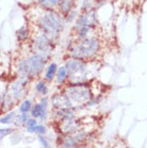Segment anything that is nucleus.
<instances>
[{"instance_id": "f257e3e1", "label": "nucleus", "mask_w": 147, "mask_h": 148, "mask_svg": "<svg viewBox=\"0 0 147 148\" xmlns=\"http://www.w3.org/2000/svg\"><path fill=\"white\" fill-rule=\"evenodd\" d=\"M38 10L39 14L33 15L34 17L31 18V24L57 42L66 25L65 17L57 10H44L39 5Z\"/></svg>"}, {"instance_id": "f03ea898", "label": "nucleus", "mask_w": 147, "mask_h": 148, "mask_svg": "<svg viewBox=\"0 0 147 148\" xmlns=\"http://www.w3.org/2000/svg\"><path fill=\"white\" fill-rule=\"evenodd\" d=\"M102 49V42L97 36L86 37L83 39H74L67 47L69 58L81 60H96L99 58Z\"/></svg>"}, {"instance_id": "7ed1b4c3", "label": "nucleus", "mask_w": 147, "mask_h": 148, "mask_svg": "<svg viewBox=\"0 0 147 148\" xmlns=\"http://www.w3.org/2000/svg\"><path fill=\"white\" fill-rule=\"evenodd\" d=\"M60 91L65 92L69 97V99L72 101L75 110L85 106L92 97L96 96L92 87L89 85V82L76 83V84L66 83L60 86Z\"/></svg>"}, {"instance_id": "20e7f679", "label": "nucleus", "mask_w": 147, "mask_h": 148, "mask_svg": "<svg viewBox=\"0 0 147 148\" xmlns=\"http://www.w3.org/2000/svg\"><path fill=\"white\" fill-rule=\"evenodd\" d=\"M28 84L29 81L19 77H16L13 82L8 84L1 106V115L3 113H8L9 111H12L21 101L24 100L25 96L27 95L26 86Z\"/></svg>"}, {"instance_id": "39448f33", "label": "nucleus", "mask_w": 147, "mask_h": 148, "mask_svg": "<svg viewBox=\"0 0 147 148\" xmlns=\"http://www.w3.org/2000/svg\"><path fill=\"white\" fill-rule=\"evenodd\" d=\"M93 60H81L76 58H69L66 61V67L68 71V81L67 83H86L89 82L91 75L90 66Z\"/></svg>"}, {"instance_id": "423d86ee", "label": "nucleus", "mask_w": 147, "mask_h": 148, "mask_svg": "<svg viewBox=\"0 0 147 148\" xmlns=\"http://www.w3.org/2000/svg\"><path fill=\"white\" fill-rule=\"evenodd\" d=\"M31 29H32V26H31ZM37 29V32H33V30L31 32V38L29 41L30 49L32 51V53L40 54L49 61L51 57L53 56V52L55 49L56 42L38 27Z\"/></svg>"}, {"instance_id": "0eeeda50", "label": "nucleus", "mask_w": 147, "mask_h": 148, "mask_svg": "<svg viewBox=\"0 0 147 148\" xmlns=\"http://www.w3.org/2000/svg\"><path fill=\"white\" fill-rule=\"evenodd\" d=\"M47 63L48 60L40 54L32 53L30 56L26 57V67H27L28 77L30 81H32L37 77H40L43 73V71L45 70Z\"/></svg>"}, {"instance_id": "6e6552de", "label": "nucleus", "mask_w": 147, "mask_h": 148, "mask_svg": "<svg viewBox=\"0 0 147 148\" xmlns=\"http://www.w3.org/2000/svg\"><path fill=\"white\" fill-rule=\"evenodd\" d=\"M56 128L59 134H73L77 130L82 129L81 120L80 119L71 118L68 120H60V121H55Z\"/></svg>"}, {"instance_id": "1a4fd4ad", "label": "nucleus", "mask_w": 147, "mask_h": 148, "mask_svg": "<svg viewBox=\"0 0 147 148\" xmlns=\"http://www.w3.org/2000/svg\"><path fill=\"white\" fill-rule=\"evenodd\" d=\"M51 103L53 110H61V108H73V110H75L72 101L63 91L54 93L51 98Z\"/></svg>"}, {"instance_id": "9d476101", "label": "nucleus", "mask_w": 147, "mask_h": 148, "mask_svg": "<svg viewBox=\"0 0 147 148\" xmlns=\"http://www.w3.org/2000/svg\"><path fill=\"white\" fill-rule=\"evenodd\" d=\"M29 113H30V116H31V117L40 119L41 121H45V120H47V117H48L47 108L43 106L40 102L32 104V108H31V110H30Z\"/></svg>"}, {"instance_id": "9b49d317", "label": "nucleus", "mask_w": 147, "mask_h": 148, "mask_svg": "<svg viewBox=\"0 0 147 148\" xmlns=\"http://www.w3.org/2000/svg\"><path fill=\"white\" fill-rule=\"evenodd\" d=\"M31 25H23L21 28L16 30V39L21 44L24 43H29L30 38H31Z\"/></svg>"}, {"instance_id": "f8f14e48", "label": "nucleus", "mask_w": 147, "mask_h": 148, "mask_svg": "<svg viewBox=\"0 0 147 148\" xmlns=\"http://www.w3.org/2000/svg\"><path fill=\"white\" fill-rule=\"evenodd\" d=\"M75 7H76V0H59L57 11L63 15V17H66L68 13L75 9Z\"/></svg>"}, {"instance_id": "ddd939ff", "label": "nucleus", "mask_w": 147, "mask_h": 148, "mask_svg": "<svg viewBox=\"0 0 147 148\" xmlns=\"http://www.w3.org/2000/svg\"><path fill=\"white\" fill-rule=\"evenodd\" d=\"M58 69V64L56 62H51L48 63V66L46 67V71L44 74V79L47 83H52V82L55 79V75Z\"/></svg>"}, {"instance_id": "4468645a", "label": "nucleus", "mask_w": 147, "mask_h": 148, "mask_svg": "<svg viewBox=\"0 0 147 148\" xmlns=\"http://www.w3.org/2000/svg\"><path fill=\"white\" fill-rule=\"evenodd\" d=\"M55 79H56V84L58 86H61L67 83V81H68V71H67L65 66L58 67L55 75Z\"/></svg>"}, {"instance_id": "2eb2a0df", "label": "nucleus", "mask_w": 147, "mask_h": 148, "mask_svg": "<svg viewBox=\"0 0 147 148\" xmlns=\"http://www.w3.org/2000/svg\"><path fill=\"white\" fill-rule=\"evenodd\" d=\"M37 5L44 10H57L59 0H36Z\"/></svg>"}, {"instance_id": "dca6fc26", "label": "nucleus", "mask_w": 147, "mask_h": 148, "mask_svg": "<svg viewBox=\"0 0 147 148\" xmlns=\"http://www.w3.org/2000/svg\"><path fill=\"white\" fill-rule=\"evenodd\" d=\"M36 91L38 93H40L41 96H47L48 91H49V88L47 86V82L45 81L44 78L43 79H40V81L37 83L36 85Z\"/></svg>"}, {"instance_id": "f3484780", "label": "nucleus", "mask_w": 147, "mask_h": 148, "mask_svg": "<svg viewBox=\"0 0 147 148\" xmlns=\"http://www.w3.org/2000/svg\"><path fill=\"white\" fill-rule=\"evenodd\" d=\"M31 116L29 115V113H19V115H16L14 120V126L16 127H25L27 120L30 118Z\"/></svg>"}, {"instance_id": "a211bd4d", "label": "nucleus", "mask_w": 147, "mask_h": 148, "mask_svg": "<svg viewBox=\"0 0 147 148\" xmlns=\"http://www.w3.org/2000/svg\"><path fill=\"white\" fill-rule=\"evenodd\" d=\"M16 115L17 114H16V112L15 111L8 112L7 115H4L3 117L0 118V123H1V125H11V123L14 122Z\"/></svg>"}, {"instance_id": "6ab92c4d", "label": "nucleus", "mask_w": 147, "mask_h": 148, "mask_svg": "<svg viewBox=\"0 0 147 148\" xmlns=\"http://www.w3.org/2000/svg\"><path fill=\"white\" fill-rule=\"evenodd\" d=\"M31 108H32V102L28 99H24L19 105V113H29Z\"/></svg>"}, {"instance_id": "aec40b11", "label": "nucleus", "mask_w": 147, "mask_h": 148, "mask_svg": "<svg viewBox=\"0 0 147 148\" xmlns=\"http://www.w3.org/2000/svg\"><path fill=\"white\" fill-rule=\"evenodd\" d=\"M38 125V121H37V118H33V117H30L27 122H26V131L28 132V133H33L34 132V127Z\"/></svg>"}, {"instance_id": "412c9836", "label": "nucleus", "mask_w": 147, "mask_h": 148, "mask_svg": "<svg viewBox=\"0 0 147 148\" xmlns=\"http://www.w3.org/2000/svg\"><path fill=\"white\" fill-rule=\"evenodd\" d=\"M15 132V128H2L0 129V142L3 140L4 137L11 135Z\"/></svg>"}, {"instance_id": "4be33fe9", "label": "nucleus", "mask_w": 147, "mask_h": 148, "mask_svg": "<svg viewBox=\"0 0 147 148\" xmlns=\"http://www.w3.org/2000/svg\"><path fill=\"white\" fill-rule=\"evenodd\" d=\"M77 16H78V12H77L76 8H75V9H73L71 12H69V13H68V15L65 17V19H66V23L74 22V21L77 18Z\"/></svg>"}, {"instance_id": "5701e85b", "label": "nucleus", "mask_w": 147, "mask_h": 148, "mask_svg": "<svg viewBox=\"0 0 147 148\" xmlns=\"http://www.w3.org/2000/svg\"><path fill=\"white\" fill-rule=\"evenodd\" d=\"M46 132H47V128L45 126H43V125H37V126L34 127V132L33 133L37 134V135H39V134H46Z\"/></svg>"}, {"instance_id": "b1692460", "label": "nucleus", "mask_w": 147, "mask_h": 148, "mask_svg": "<svg viewBox=\"0 0 147 148\" xmlns=\"http://www.w3.org/2000/svg\"><path fill=\"white\" fill-rule=\"evenodd\" d=\"M38 141L40 142V144L42 145V147H45V148L51 147L49 142H48L47 138L44 136V134H39V135H38Z\"/></svg>"}, {"instance_id": "393cba45", "label": "nucleus", "mask_w": 147, "mask_h": 148, "mask_svg": "<svg viewBox=\"0 0 147 148\" xmlns=\"http://www.w3.org/2000/svg\"><path fill=\"white\" fill-rule=\"evenodd\" d=\"M106 1H110V0H93V2H95V8H99L100 5H102L104 4Z\"/></svg>"}]
</instances>
